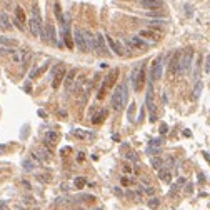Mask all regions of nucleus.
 <instances>
[{
	"label": "nucleus",
	"mask_w": 210,
	"mask_h": 210,
	"mask_svg": "<svg viewBox=\"0 0 210 210\" xmlns=\"http://www.w3.org/2000/svg\"><path fill=\"white\" fill-rule=\"evenodd\" d=\"M162 163H163V160L160 157H154V158H152V167H154V169L160 170L162 169Z\"/></svg>",
	"instance_id": "bb28decb"
},
{
	"label": "nucleus",
	"mask_w": 210,
	"mask_h": 210,
	"mask_svg": "<svg viewBox=\"0 0 210 210\" xmlns=\"http://www.w3.org/2000/svg\"><path fill=\"white\" fill-rule=\"evenodd\" d=\"M192 60H193V50L189 48L182 57V62H180V72L178 74H185L190 67H192Z\"/></svg>",
	"instance_id": "9d476101"
},
{
	"label": "nucleus",
	"mask_w": 210,
	"mask_h": 210,
	"mask_svg": "<svg viewBox=\"0 0 210 210\" xmlns=\"http://www.w3.org/2000/svg\"><path fill=\"white\" fill-rule=\"evenodd\" d=\"M75 74H77V72H75V68H72V70H70V72L67 74V77H65V88H67V90L70 88V85H72V82H74Z\"/></svg>",
	"instance_id": "aec40b11"
},
{
	"label": "nucleus",
	"mask_w": 210,
	"mask_h": 210,
	"mask_svg": "<svg viewBox=\"0 0 210 210\" xmlns=\"http://www.w3.org/2000/svg\"><path fill=\"white\" fill-rule=\"evenodd\" d=\"M3 150H5V147H3V145H0V154H2Z\"/></svg>",
	"instance_id": "8fccbe9b"
},
{
	"label": "nucleus",
	"mask_w": 210,
	"mask_h": 210,
	"mask_svg": "<svg viewBox=\"0 0 210 210\" xmlns=\"http://www.w3.org/2000/svg\"><path fill=\"white\" fill-rule=\"evenodd\" d=\"M22 165H23V169L27 170V172H32V170H35V163L32 162V160H23V163H22Z\"/></svg>",
	"instance_id": "c85d7f7f"
},
{
	"label": "nucleus",
	"mask_w": 210,
	"mask_h": 210,
	"mask_svg": "<svg viewBox=\"0 0 210 210\" xmlns=\"http://www.w3.org/2000/svg\"><path fill=\"white\" fill-rule=\"evenodd\" d=\"M180 62H182V59H180V54H178V52H175V54L172 55L170 63H169V77H170V78H172L175 74H178V72H180Z\"/></svg>",
	"instance_id": "1a4fd4ad"
},
{
	"label": "nucleus",
	"mask_w": 210,
	"mask_h": 210,
	"mask_svg": "<svg viewBox=\"0 0 210 210\" xmlns=\"http://www.w3.org/2000/svg\"><path fill=\"white\" fill-rule=\"evenodd\" d=\"M55 15H57V19L62 22V25H63V19H62V12H60V5H59V2L55 3Z\"/></svg>",
	"instance_id": "2f4dec72"
},
{
	"label": "nucleus",
	"mask_w": 210,
	"mask_h": 210,
	"mask_svg": "<svg viewBox=\"0 0 210 210\" xmlns=\"http://www.w3.org/2000/svg\"><path fill=\"white\" fill-rule=\"evenodd\" d=\"M74 185L77 189H83L85 185H87V180H85V177H77L74 180Z\"/></svg>",
	"instance_id": "5701e85b"
},
{
	"label": "nucleus",
	"mask_w": 210,
	"mask_h": 210,
	"mask_svg": "<svg viewBox=\"0 0 210 210\" xmlns=\"http://www.w3.org/2000/svg\"><path fill=\"white\" fill-rule=\"evenodd\" d=\"M160 143H162V138H155V140H152V142H150V145H152V147H155V149H158V147H160Z\"/></svg>",
	"instance_id": "c9c22d12"
},
{
	"label": "nucleus",
	"mask_w": 210,
	"mask_h": 210,
	"mask_svg": "<svg viewBox=\"0 0 210 210\" xmlns=\"http://www.w3.org/2000/svg\"><path fill=\"white\" fill-rule=\"evenodd\" d=\"M145 15L147 17H163V12L162 10H149V12H145Z\"/></svg>",
	"instance_id": "c756f323"
},
{
	"label": "nucleus",
	"mask_w": 210,
	"mask_h": 210,
	"mask_svg": "<svg viewBox=\"0 0 210 210\" xmlns=\"http://www.w3.org/2000/svg\"><path fill=\"white\" fill-rule=\"evenodd\" d=\"M134 112H135V103H130V109H129V120L134 122Z\"/></svg>",
	"instance_id": "72a5a7b5"
},
{
	"label": "nucleus",
	"mask_w": 210,
	"mask_h": 210,
	"mask_svg": "<svg viewBox=\"0 0 210 210\" xmlns=\"http://www.w3.org/2000/svg\"><path fill=\"white\" fill-rule=\"evenodd\" d=\"M127 158H129L130 162H137V160H138V158H137V154H135V152H129V154H127Z\"/></svg>",
	"instance_id": "f704fd0d"
},
{
	"label": "nucleus",
	"mask_w": 210,
	"mask_h": 210,
	"mask_svg": "<svg viewBox=\"0 0 210 210\" xmlns=\"http://www.w3.org/2000/svg\"><path fill=\"white\" fill-rule=\"evenodd\" d=\"M138 37H143V39H150V40H155L158 42L160 40V34H157V32H154V30H140V34H138Z\"/></svg>",
	"instance_id": "2eb2a0df"
},
{
	"label": "nucleus",
	"mask_w": 210,
	"mask_h": 210,
	"mask_svg": "<svg viewBox=\"0 0 210 210\" xmlns=\"http://www.w3.org/2000/svg\"><path fill=\"white\" fill-rule=\"evenodd\" d=\"M105 117H107V110H102L100 114H97V115L92 118V123H100L102 120L105 118Z\"/></svg>",
	"instance_id": "b1692460"
},
{
	"label": "nucleus",
	"mask_w": 210,
	"mask_h": 210,
	"mask_svg": "<svg viewBox=\"0 0 210 210\" xmlns=\"http://www.w3.org/2000/svg\"><path fill=\"white\" fill-rule=\"evenodd\" d=\"M37 178H39V180H40V182H48V180H50V175H37Z\"/></svg>",
	"instance_id": "e433bc0d"
},
{
	"label": "nucleus",
	"mask_w": 210,
	"mask_h": 210,
	"mask_svg": "<svg viewBox=\"0 0 210 210\" xmlns=\"http://www.w3.org/2000/svg\"><path fill=\"white\" fill-rule=\"evenodd\" d=\"M158 178L169 183L170 178H172V175H170V170L169 169H160V170H158Z\"/></svg>",
	"instance_id": "6ab92c4d"
},
{
	"label": "nucleus",
	"mask_w": 210,
	"mask_h": 210,
	"mask_svg": "<svg viewBox=\"0 0 210 210\" xmlns=\"http://www.w3.org/2000/svg\"><path fill=\"white\" fill-rule=\"evenodd\" d=\"M205 158H207V162L210 163V154H205Z\"/></svg>",
	"instance_id": "09e8293b"
},
{
	"label": "nucleus",
	"mask_w": 210,
	"mask_h": 210,
	"mask_svg": "<svg viewBox=\"0 0 210 210\" xmlns=\"http://www.w3.org/2000/svg\"><path fill=\"white\" fill-rule=\"evenodd\" d=\"M167 130H169L167 123H162V125H160V134H167Z\"/></svg>",
	"instance_id": "ea45409f"
},
{
	"label": "nucleus",
	"mask_w": 210,
	"mask_h": 210,
	"mask_svg": "<svg viewBox=\"0 0 210 210\" xmlns=\"http://www.w3.org/2000/svg\"><path fill=\"white\" fill-rule=\"evenodd\" d=\"M205 72L210 74V55L207 57V62H205Z\"/></svg>",
	"instance_id": "58836bf2"
},
{
	"label": "nucleus",
	"mask_w": 210,
	"mask_h": 210,
	"mask_svg": "<svg viewBox=\"0 0 210 210\" xmlns=\"http://www.w3.org/2000/svg\"><path fill=\"white\" fill-rule=\"evenodd\" d=\"M74 39H75V43L80 52H88V47H87V40H85V34L82 28H75L74 32Z\"/></svg>",
	"instance_id": "6e6552de"
},
{
	"label": "nucleus",
	"mask_w": 210,
	"mask_h": 210,
	"mask_svg": "<svg viewBox=\"0 0 210 210\" xmlns=\"http://www.w3.org/2000/svg\"><path fill=\"white\" fill-rule=\"evenodd\" d=\"M114 192H115L117 195H120V197H122V190H120V189H114Z\"/></svg>",
	"instance_id": "49530a36"
},
{
	"label": "nucleus",
	"mask_w": 210,
	"mask_h": 210,
	"mask_svg": "<svg viewBox=\"0 0 210 210\" xmlns=\"http://www.w3.org/2000/svg\"><path fill=\"white\" fill-rule=\"evenodd\" d=\"M0 25H2V28H5V30L12 28V25H10V19H8V15L5 14V12L0 14Z\"/></svg>",
	"instance_id": "a211bd4d"
},
{
	"label": "nucleus",
	"mask_w": 210,
	"mask_h": 210,
	"mask_svg": "<svg viewBox=\"0 0 210 210\" xmlns=\"http://www.w3.org/2000/svg\"><path fill=\"white\" fill-rule=\"evenodd\" d=\"M25 90H27V94H30V90H32V87H30V83H25Z\"/></svg>",
	"instance_id": "a18cd8bd"
},
{
	"label": "nucleus",
	"mask_w": 210,
	"mask_h": 210,
	"mask_svg": "<svg viewBox=\"0 0 210 210\" xmlns=\"http://www.w3.org/2000/svg\"><path fill=\"white\" fill-rule=\"evenodd\" d=\"M200 68H202V57H198L197 59V63H195V72H193V78H198V75H200Z\"/></svg>",
	"instance_id": "a878e982"
},
{
	"label": "nucleus",
	"mask_w": 210,
	"mask_h": 210,
	"mask_svg": "<svg viewBox=\"0 0 210 210\" xmlns=\"http://www.w3.org/2000/svg\"><path fill=\"white\" fill-rule=\"evenodd\" d=\"M0 43L2 45H12V47H17V40H12L8 37H0Z\"/></svg>",
	"instance_id": "393cba45"
},
{
	"label": "nucleus",
	"mask_w": 210,
	"mask_h": 210,
	"mask_svg": "<svg viewBox=\"0 0 210 210\" xmlns=\"http://www.w3.org/2000/svg\"><path fill=\"white\" fill-rule=\"evenodd\" d=\"M39 115H40V117H47V114H45L43 110H39Z\"/></svg>",
	"instance_id": "de8ad7c7"
},
{
	"label": "nucleus",
	"mask_w": 210,
	"mask_h": 210,
	"mask_svg": "<svg viewBox=\"0 0 210 210\" xmlns=\"http://www.w3.org/2000/svg\"><path fill=\"white\" fill-rule=\"evenodd\" d=\"M202 88H203V83H202V82H197L195 87H193V90H192V92H193V98H195V100L200 97V94H202Z\"/></svg>",
	"instance_id": "4be33fe9"
},
{
	"label": "nucleus",
	"mask_w": 210,
	"mask_h": 210,
	"mask_svg": "<svg viewBox=\"0 0 210 210\" xmlns=\"http://www.w3.org/2000/svg\"><path fill=\"white\" fill-rule=\"evenodd\" d=\"M123 172H125V174H130V172H132V169H130L129 165H123Z\"/></svg>",
	"instance_id": "37998d69"
},
{
	"label": "nucleus",
	"mask_w": 210,
	"mask_h": 210,
	"mask_svg": "<svg viewBox=\"0 0 210 210\" xmlns=\"http://www.w3.org/2000/svg\"><path fill=\"white\" fill-rule=\"evenodd\" d=\"M45 145H47L48 149H54L55 145H57V142H59V134L55 132V130H48L47 134H45Z\"/></svg>",
	"instance_id": "9b49d317"
},
{
	"label": "nucleus",
	"mask_w": 210,
	"mask_h": 210,
	"mask_svg": "<svg viewBox=\"0 0 210 210\" xmlns=\"http://www.w3.org/2000/svg\"><path fill=\"white\" fill-rule=\"evenodd\" d=\"M117 77H118V68H114L112 72H110L107 77H105V80H103V83H102V87H100V92L97 94V98L100 100V98H103L105 97V94H107V90H109L114 83H115L117 80Z\"/></svg>",
	"instance_id": "20e7f679"
},
{
	"label": "nucleus",
	"mask_w": 210,
	"mask_h": 210,
	"mask_svg": "<svg viewBox=\"0 0 210 210\" xmlns=\"http://www.w3.org/2000/svg\"><path fill=\"white\" fill-rule=\"evenodd\" d=\"M28 27H30L32 35H35V37H40L42 35L43 23H42V17H40V12H39V7H37V5L34 7V15H32V19L28 20Z\"/></svg>",
	"instance_id": "f03ea898"
},
{
	"label": "nucleus",
	"mask_w": 210,
	"mask_h": 210,
	"mask_svg": "<svg viewBox=\"0 0 210 210\" xmlns=\"http://www.w3.org/2000/svg\"><path fill=\"white\" fill-rule=\"evenodd\" d=\"M83 34H85V40H87V47L88 50H94L95 48V37L88 30H83Z\"/></svg>",
	"instance_id": "f3484780"
},
{
	"label": "nucleus",
	"mask_w": 210,
	"mask_h": 210,
	"mask_svg": "<svg viewBox=\"0 0 210 210\" xmlns=\"http://www.w3.org/2000/svg\"><path fill=\"white\" fill-rule=\"evenodd\" d=\"M83 158H85L83 152H78V155H77V160H78V162H83Z\"/></svg>",
	"instance_id": "79ce46f5"
},
{
	"label": "nucleus",
	"mask_w": 210,
	"mask_h": 210,
	"mask_svg": "<svg viewBox=\"0 0 210 210\" xmlns=\"http://www.w3.org/2000/svg\"><path fill=\"white\" fill-rule=\"evenodd\" d=\"M65 78V72H63V68H59V72H57V75H55L54 82H52V87L54 88H59V85H60V82Z\"/></svg>",
	"instance_id": "dca6fc26"
},
{
	"label": "nucleus",
	"mask_w": 210,
	"mask_h": 210,
	"mask_svg": "<svg viewBox=\"0 0 210 210\" xmlns=\"http://www.w3.org/2000/svg\"><path fill=\"white\" fill-rule=\"evenodd\" d=\"M14 23L17 25V28H19V30H23V23H22L19 19H14Z\"/></svg>",
	"instance_id": "4c0bfd02"
},
{
	"label": "nucleus",
	"mask_w": 210,
	"mask_h": 210,
	"mask_svg": "<svg viewBox=\"0 0 210 210\" xmlns=\"http://www.w3.org/2000/svg\"><path fill=\"white\" fill-rule=\"evenodd\" d=\"M15 19H19V20H20L22 23L25 22V14H23L22 7H17V8H15Z\"/></svg>",
	"instance_id": "cd10ccee"
},
{
	"label": "nucleus",
	"mask_w": 210,
	"mask_h": 210,
	"mask_svg": "<svg viewBox=\"0 0 210 210\" xmlns=\"http://www.w3.org/2000/svg\"><path fill=\"white\" fill-rule=\"evenodd\" d=\"M147 109L150 112V122H155L157 120V114H155V105H154V85H152V82L149 83V90H147Z\"/></svg>",
	"instance_id": "423d86ee"
},
{
	"label": "nucleus",
	"mask_w": 210,
	"mask_h": 210,
	"mask_svg": "<svg viewBox=\"0 0 210 210\" xmlns=\"http://www.w3.org/2000/svg\"><path fill=\"white\" fill-rule=\"evenodd\" d=\"M127 45H130L132 48H147V43L140 37H130V39H127Z\"/></svg>",
	"instance_id": "4468645a"
},
{
	"label": "nucleus",
	"mask_w": 210,
	"mask_h": 210,
	"mask_svg": "<svg viewBox=\"0 0 210 210\" xmlns=\"http://www.w3.org/2000/svg\"><path fill=\"white\" fill-rule=\"evenodd\" d=\"M162 62H163V57H157L155 60L152 62V65H150V82L152 80H158V78H162Z\"/></svg>",
	"instance_id": "39448f33"
},
{
	"label": "nucleus",
	"mask_w": 210,
	"mask_h": 210,
	"mask_svg": "<svg viewBox=\"0 0 210 210\" xmlns=\"http://www.w3.org/2000/svg\"><path fill=\"white\" fill-rule=\"evenodd\" d=\"M163 5L162 0H142V7L149 8V10H160Z\"/></svg>",
	"instance_id": "ddd939ff"
},
{
	"label": "nucleus",
	"mask_w": 210,
	"mask_h": 210,
	"mask_svg": "<svg viewBox=\"0 0 210 210\" xmlns=\"http://www.w3.org/2000/svg\"><path fill=\"white\" fill-rule=\"evenodd\" d=\"M0 210H8V205L3 200H0Z\"/></svg>",
	"instance_id": "a19ab883"
},
{
	"label": "nucleus",
	"mask_w": 210,
	"mask_h": 210,
	"mask_svg": "<svg viewBox=\"0 0 210 210\" xmlns=\"http://www.w3.org/2000/svg\"><path fill=\"white\" fill-rule=\"evenodd\" d=\"M130 80H132L134 90L138 92V90L143 87V82H145V67L140 65V67L134 68V70H132V77H130Z\"/></svg>",
	"instance_id": "7ed1b4c3"
},
{
	"label": "nucleus",
	"mask_w": 210,
	"mask_h": 210,
	"mask_svg": "<svg viewBox=\"0 0 210 210\" xmlns=\"http://www.w3.org/2000/svg\"><path fill=\"white\" fill-rule=\"evenodd\" d=\"M129 178H125V177H123V178H122V185H129Z\"/></svg>",
	"instance_id": "c03bdc74"
},
{
	"label": "nucleus",
	"mask_w": 210,
	"mask_h": 210,
	"mask_svg": "<svg viewBox=\"0 0 210 210\" xmlns=\"http://www.w3.org/2000/svg\"><path fill=\"white\" fill-rule=\"evenodd\" d=\"M75 137H78V138H88V137H92V134H87L85 130H75Z\"/></svg>",
	"instance_id": "7c9ffc66"
},
{
	"label": "nucleus",
	"mask_w": 210,
	"mask_h": 210,
	"mask_svg": "<svg viewBox=\"0 0 210 210\" xmlns=\"http://www.w3.org/2000/svg\"><path fill=\"white\" fill-rule=\"evenodd\" d=\"M48 67V63H43L40 68H37V70H34V72H30V78H35V77H39V75H42L45 70H47Z\"/></svg>",
	"instance_id": "412c9836"
},
{
	"label": "nucleus",
	"mask_w": 210,
	"mask_h": 210,
	"mask_svg": "<svg viewBox=\"0 0 210 210\" xmlns=\"http://www.w3.org/2000/svg\"><path fill=\"white\" fill-rule=\"evenodd\" d=\"M127 98H129V88H127V83H120V85L114 90V94H112V109L117 110V112H120V110L125 107Z\"/></svg>",
	"instance_id": "f257e3e1"
},
{
	"label": "nucleus",
	"mask_w": 210,
	"mask_h": 210,
	"mask_svg": "<svg viewBox=\"0 0 210 210\" xmlns=\"http://www.w3.org/2000/svg\"><path fill=\"white\" fill-rule=\"evenodd\" d=\"M107 39V42H109V45H110V48H112V52H115L117 55H125V50H123V47H122V43L120 42H117L115 39H112V37H105Z\"/></svg>",
	"instance_id": "f8f14e48"
},
{
	"label": "nucleus",
	"mask_w": 210,
	"mask_h": 210,
	"mask_svg": "<svg viewBox=\"0 0 210 210\" xmlns=\"http://www.w3.org/2000/svg\"><path fill=\"white\" fill-rule=\"evenodd\" d=\"M105 37L102 34H97L95 35V48H94V52H97L98 55H110L109 52V48H107V45H105Z\"/></svg>",
	"instance_id": "0eeeda50"
},
{
	"label": "nucleus",
	"mask_w": 210,
	"mask_h": 210,
	"mask_svg": "<svg viewBox=\"0 0 210 210\" xmlns=\"http://www.w3.org/2000/svg\"><path fill=\"white\" fill-rule=\"evenodd\" d=\"M160 205V200L158 198H152V200H149V207L150 209H157Z\"/></svg>",
	"instance_id": "473e14b6"
}]
</instances>
